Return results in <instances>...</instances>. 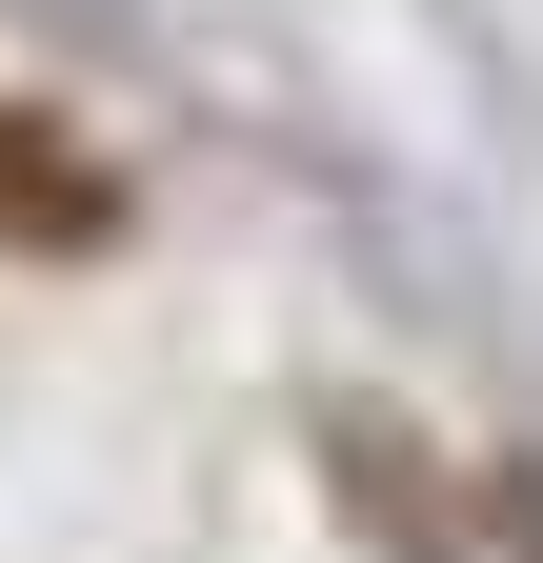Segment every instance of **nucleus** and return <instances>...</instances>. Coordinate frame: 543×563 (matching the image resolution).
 <instances>
[{"instance_id": "f257e3e1", "label": "nucleus", "mask_w": 543, "mask_h": 563, "mask_svg": "<svg viewBox=\"0 0 543 563\" xmlns=\"http://www.w3.org/2000/svg\"><path fill=\"white\" fill-rule=\"evenodd\" d=\"M0 242H101V162L21 101H0Z\"/></svg>"}]
</instances>
